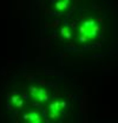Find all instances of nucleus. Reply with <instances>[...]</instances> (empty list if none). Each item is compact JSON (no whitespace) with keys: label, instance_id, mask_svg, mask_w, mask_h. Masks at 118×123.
Masks as SVG:
<instances>
[{"label":"nucleus","instance_id":"nucleus-6","mask_svg":"<svg viewBox=\"0 0 118 123\" xmlns=\"http://www.w3.org/2000/svg\"><path fill=\"white\" fill-rule=\"evenodd\" d=\"M61 34H63L64 37H66L67 39H70V38H71V33H70V31H69L67 27H64V29L61 30Z\"/></svg>","mask_w":118,"mask_h":123},{"label":"nucleus","instance_id":"nucleus-1","mask_svg":"<svg viewBox=\"0 0 118 123\" xmlns=\"http://www.w3.org/2000/svg\"><path fill=\"white\" fill-rule=\"evenodd\" d=\"M98 32H99V26H98V24L94 20H92V19L85 20L79 27L80 40L82 42L92 40V39H94L97 37Z\"/></svg>","mask_w":118,"mask_h":123},{"label":"nucleus","instance_id":"nucleus-3","mask_svg":"<svg viewBox=\"0 0 118 123\" xmlns=\"http://www.w3.org/2000/svg\"><path fill=\"white\" fill-rule=\"evenodd\" d=\"M31 95L39 102H46L48 101V92L43 88H34L31 86Z\"/></svg>","mask_w":118,"mask_h":123},{"label":"nucleus","instance_id":"nucleus-4","mask_svg":"<svg viewBox=\"0 0 118 123\" xmlns=\"http://www.w3.org/2000/svg\"><path fill=\"white\" fill-rule=\"evenodd\" d=\"M24 120L27 121V122H32V123L41 122V117H40V115L37 111H29L27 114L24 115Z\"/></svg>","mask_w":118,"mask_h":123},{"label":"nucleus","instance_id":"nucleus-5","mask_svg":"<svg viewBox=\"0 0 118 123\" xmlns=\"http://www.w3.org/2000/svg\"><path fill=\"white\" fill-rule=\"evenodd\" d=\"M67 5H69V0H58L56 4V8L59 11H63L67 7Z\"/></svg>","mask_w":118,"mask_h":123},{"label":"nucleus","instance_id":"nucleus-2","mask_svg":"<svg viewBox=\"0 0 118 123\" xmlns=\"http://www.w3.org/2000/svg\"><path fill=\"white\" fill-rule=\"evenodd\" d=\"M65 107V103L64 102H53L50 108H48V114H50V117L51 118H53V120H56V118H58L59 116L61 115V112H63V109Z\"/></svg>","mask_w":118,"mask_h":123}]
</instances>
